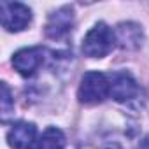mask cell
Masks as SVG:
<instances>
[{
	"label": "cell",
	"instance_id": "cell-1",
	"mask_svg": "<svg viewBox=\"0 0 149 149\" xmlns=\"http://www.w3.org/2000/svg\"><path fill=\"white\" fill-rule=\"evenodd\" d=\"M114 46L116 33L104 21H98L83 39V53L88 58H104L112 51Z\"/></svg>",
	"mask_w": 149,
	"mask_h": 149
},
{
	"label": "cell",
	"instance_id": "cell-10",
	"mask_svg": "<svg viewBox=\"0 0 149 149\" xmlns=\"http://www.w3.org/2000/svg\"><path fill=\"white\" fill-rule=\"evenodd\" d=\"M14 109V98H13V93L9 90V86L6 83H2V121L6 123L11 111Z\"/></svg>",
	"mask_w": 149,
	"mask_h": 149
},
{
	"label": "cell",
	"instance_id": "cell-7",
	"mask_svg": "<svg viewBox=\"0 0 149 149\" xmlns=\"http://www.w3.org/2000/svg\"><path fill=\"white\" fill-rule=\"evenodd\" d=\"M37 140V126L28 121H18L7 132V142L13 149H32Z\"/></svg>",
	"mask_w": 149,
	"mask_h": 149
},
{
	"label": "cell",
	"instance_id": "cell-3",
	"mask_svg": "<svg viewBox=\"0 0 149 149\" xmlns=\"http://www.w3.org/2000/svg\"><path fill=\"white\" fill-rule=\"evenodd\" d=\"M2 26L7 32H21L32 21V11L21 2H2L0 4Z\"/></svg>",
	"mask_w": 149,
	"mask_h": 149
},
{
	"label": "cell",
	"instance_id": "cell-2",
	"mask_svg": "<svg viewBox=\"0 0 149 149\" xmlns=\"http://www.w3.org/2000/svg\"><path fill=\"white\" fill-rule=\"evenodd\" d=\"M111 97V79L109 74L104 72H86L79 90H77V98L79 102L86 104V105H95L104 102L105 98Z\"/></svg>",
	"mask_w": 149,
	"mask_h": 149
},
{
	"label": "cell",
	"instance_id": "cell-6",
	"mask_svg": "<svg viewBox=\"0 0 149 149\" xmlns=\"http://www.w3.org/2000/svg\"><path fill=\"white\" fill-rule=\"evenodd\" d=\"M74 26V9L70 6H63L56 11H53L46 23V35L49 39H63L70 33Z\"/></svg>",
	"mask_w": 149,
	"mask_h": 149
},
{
	"label": "cell",
	"instance_id": "cell-5",
	"mask_svg": "<svg viewBox=\"0 0 149 149\" xmlns=\"http://www.w3.org/2000/svg\"><path fill=\"white\" fill-rule=\"evenodd\" d=\"M44 49L40 46H33V47H23L19 51H16L13 54V67L14 70H18L19 76L23 77H32L33 74L40 68V65L44 63Z\"/></svg>",
	"mask_w": 149,
	"mask_h": 149
},
{
	"label": "cell",
	"instance_id": "cell-4",
	"mask_svg": "<svg viewBox=\"0 0 149 149\" xmlns=\"http://www.w3.org/2000/svg\"><path fill=\"white\" fill-rule=\"evenodd\" d=\"M109 79H111V97L116 102L126 104L139 97L140 88L130 72H126V70L112 72V74H109Z\"/></svg>",
	"mask_w": 149,
	"mask_h": 149
},
{
	"label": "cell",
	"instance_id": "cell-8",
	"mask_svg": "<svg viewBox=\"0 0 149 149\" xmlns=\"http://www.w3.org/2000/svg\"><path fill=\"white\" fill-rule=\"evenodd\" d=\"M116 33V44L121 47V49H126V51H135L142 46V40H144V33H142V28L140 25L137 23H132V21H126V23H119L114 30Z\"/></svg>",
	"mask_w": 149,
	"mask_h": 149
},
{
	"label": "cell",
	"instance_id": "cell-11",
	"mask_svg": "<svg viewBox=\"0 0 149 149\" xmlns=\"http://www.w3.org/2000/svg\"><path fill=\"white\" fill-rule=\"evenodd\" d=\"M139 149H149V135L142 140V144H140V147Z\"/></svg>",
	"mask_w": 149,
	"mask_h": 149
},
{
	"label": "cell",
	"instance_id": "cell-9",
	"mask_svg": "<svg viewBox=\"0 0 149 149\" xmlns=\"http://www.w3.org/2000/svg\"><path fill=\"white\" fill-rule=\"evenodd\" d=\"M65 142H67L65 133L56 126H49V128L44 130L42 137L39 139L37 149H63Z\"/></svg>",
	"mask_w": 149,
	"mask_h": 149
}]
</instances>
